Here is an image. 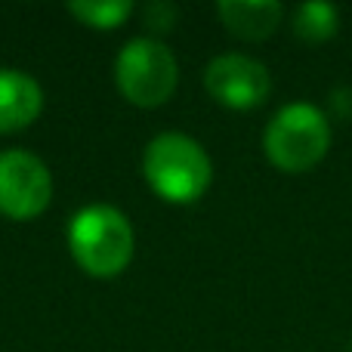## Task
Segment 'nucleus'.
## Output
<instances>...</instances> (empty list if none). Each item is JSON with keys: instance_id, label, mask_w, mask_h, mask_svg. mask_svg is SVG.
Segmentation results:
<instances>
[{"instance_id": "nucleus-1", "label": "nucleus", "mask_w": 352, "mask_h": 352, "mask_svg": "<svg viewBox=\"0 0 352 352\" xmlns=\"http://www.w3.org/2000/svg\"><path fill=\"white\" fill-rule=\"evenodd\" d=\"M142 176L167 204H195L213 182V161L192 136L161 133L142 155Z\"/></svg>"}, {"instance_id": "nucleus-2", "label": "nucleus", "mask_w": 352, "mask_h": 352, "mask_svg": "<svg viewBox=\"0 0 352 352\" xmlns=\"http://www.w3.org/2000/svg\"><path fill=\"white\" fill-rule=\"evenodd\" d=\"M331 118L312 102H287L269 118L263 130V152L281 173H306L331 152Z\"/></svg>"}, {"instance_id": "nucleus-3", "label": "nucleus", "mask_w": 352, "mask_h": 352, "mask_svg": "<svg viewBox=\"0 0 352 352\" xmlns=\"http://www.w3.org/2000/svg\"><path fill=\"white\" fill-rule=\"evenodd\" d=\"M133 226L118 207L90 204L68 223V250L90 278H118L133 260Z\"/></svg>"}, {"instance_id": "nucleus-4", "label": "nucleus", "mask_w": 352, "mask_h": 352, "mask_svg": "<svg viewBox=\"0 0 352 352\" xmlns=\"http://www.w3.org/2000/svg\"><path fill=\"white\" fill-rule=\"evenodd\" d=\"M115 84L136 109H158L176 93L179 62L158 37H133L115 59Z\"/></svg>"}, {"instance_id": "nucleus-5", "label": "nucleus", "mask_w": 352, "mask_h": 352, "mask_svg": "<svg viewBox=\"0 0 352 352\" xmlns=\"http://www.w3.org/2000/svg\"><path fill=\"white\" fill-rule=\"evenodd\" d=\"M53 201V173L25 148L0 152V213L6 219H34Z\"/></svg>"}, {"instance_id": "nucleus-6", "label": "nucleus", "mask_w": 352, "mask_h": 352, "mask_svg": "<svg viewBox=\"0 0 352 352\" xmlns=\"http://www.w3.org/2000/svg\"><path fill=\"white\" fill-rule=\"evenodd\" d=\"M204 90L223 109L250 111V109H260L269 99V93H272V74L254 56L223 53L207 62Z\"/></svg>"}, {"instance_id": "nucleus-7", "label": "nucleus", "mask_w": 352, "mask_h": 352, "mask_svg": "<svg viewBox=\"0 0 352 352\" xmlns=\"http://www.w3.org/2000/svg\"><path fill=\"white\" fill-rule=\"evenodd\" d=\"M43 111V87L19 68H0V136L28 130Z\"/></svg>"}, {"instance_id": "nucleus-8", "label": "nucleus", "mask_w": 352, "mask_h": 352, "mask_svg": "<svg viewBox=\"0 0 352 352\" xmlns=\"http://www.w3.org/2000/svg\"><path fill=\"white\" fill-rule=\"evenodd\" d=\"M217 16L232 37L256 43L278 31L281 19H285V6L278 0H219Z\"/></svg>"}, {"instance_id": "nucleus-9", "label": "nucleus", "mask_w": 352, "mask_h": 352, "mask_svg": "<svg viewBox=\"0 0 352 352\" xmlns=\"http://www.w3.org/2000/svg\"><path fill=\"white\" fill-rule=\"evenodd\" d=\"M291 28L303 43H324L340 28V10L334 3H300L294 10Z\"/></svg>"}, {"instance_id": "nucleus-10", "label": "nucleus", "mask_w": 352, "mask_h": 352, "mask_svg": "<svg viewBox=\"0 0 352 352\" xmlns=\"http://www.w3.org/2000/svg\"><path fill=\"white\" fill-rule=\"evenodd\" d=\"M68 12L87 28L115 31L133 16V3L130 0H78V3H68Z\"/></svg>"}, {"instance_id": "nucleus-11", "label": "nucleus", "mask_w": 352, "mask_h": 352, "mask_svg": "<svg viewBox=\"0 0 352 352\" xmlns=\"http://www.w3.org/2000/svg\"><path fill=\"white\" fill-rule=\"evenodd\" d=\"M176 19H179V10H176L173 3H164V0H158V3H148L146 10H142V22H146L152 31H158V34H164V31H173L176 28Z\"/></svg>"}, {"instance_id": "nucleus-12", "label": "nucleus", "mask_w": 352, "mask_h": 352, "mask_svg": "<svg viewBox=\"0 0 352 352\" xmlns=\"http://www.w3.org/2000/svg\"><path fill=\"white\" fill-rule=\"evenodd\" d=\"M331 105H334L337 118H352V87H337L331 93Z\"/></svg>"}]
</instances>
